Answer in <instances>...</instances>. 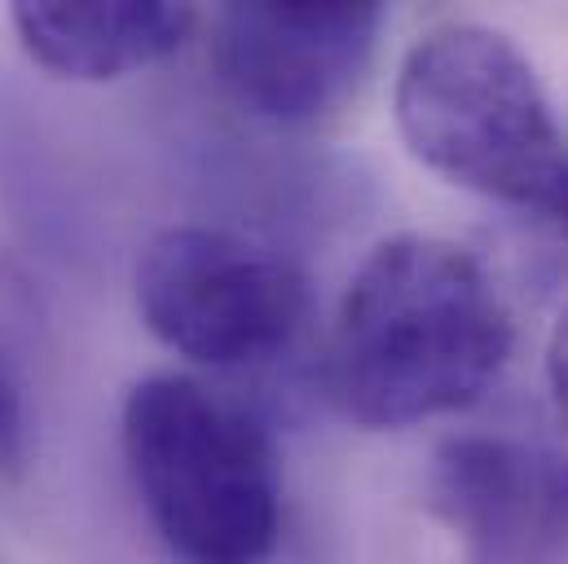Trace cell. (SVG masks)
Here are the masks:
<instances>
[{"mask_svg":"<svg viewBox=\"0 0 568 564\" xmlns=\"http://www.w3.org/2000/svg\"><path fill=\"white\" fill-rule=\"evenodd\" d=\"M551 234V261H556V270H565V279H568V212H565V221L556 225V230H547Z\"/></svg>","mask_w":568,"mask_h":564,"instance_id":"30bf717a","label":"cell"},{"mask_svg":"<svg viewBox=\"0 0 568 564\" xmlns=\"http://www.w3.org/2000/svg\"><path fill=\"white\" fill-rule=\"evenodd\" d=\"M379 31V4H225L212 18V67L247 115L313 129L357 93Z\"/></svg>","mask_w":568,"mask_h":564,"instance_id":"5b68a950","label":"cell"},{"mask_svg":"<svg viewBox=\"0 0 568 564\" xmlns=\"http://www.w3.org/2000/svg\"><path fill=\"white\" fill-rule=\"evenodd\" d=\"M547 384H551V397L568 423V304L560 309L551 340H547Z\"/></svg>","mask_w":568,"mask_h":564,"instance_id":"9c48e42d","label":"cell"},{"mask_svg":"<svg viewBox=\"0 0 568 564\" xmlns=\"http://www.w3.org/2000/svg\"><path fill=\"white\" fill-rule=\"evenodd\" d=\"M145 331L212 371L261 366L291 349L308 313L304 274L278 248L230 225H168L138 256Z\"/></svg>","mask_w":568,"mask_h":564,"instance_id":"277c9868","label":"cell"},{"mask_svg":"<svg viewBox=\"0 0 568 564\" xmlns=\"http://www.w3.org/2000/svg\"><path fill=\"white\" fill-rule=\"evenodd\" d=\"M424 503L467 564H568V454L547 441L507 432L440 441Z\"/></svg>","mask_w":568,"mask_h":564,"instance_id":"8992f818","label":"cell"},{"mask_svg":"<svg viewBox=\"0 0 568 564\" xmlns=\"http://www.w3.org/2000/svg\"><path fill=\"white\" fill-rule=\"evenodd\" d=\"M199 13L194 4H163V0H124V4H13L9 27L27 58L58 80L75 84H106L145 71L176 53Z\"/></svg>","mask_w":568,"mask_h":564,"instance_id":"52a82bcc","label":"cell"},{"mask_svg":"<svg viewBox=\"0 0 568 564\" xmlns=\"http://www.w3.org/2000/svg\"><path fill=\"white\" fill-rule=\"evenodd\" d=\"M406 150L427 172L556 230L568 212V145L534 62L485 22L419 36L393 84Z\"/></svg>","mask_w":568,"mask_h":564,"instance_id":"7a4b0ae2","label":"cell"},{"mask_svg":"<svg viewBox=\"0 0 568 564\" xmlns=\"http://www.w3.org/2000/svg\"><path fill=\"white\" fill-rule=\"evenodd\" d=\"M124 467L176 564H265L283 534V463L270 427L194 375L159 371L120 411Z\"/></svg>","mask_w":568,"mask_h":564,"instance_id":"3957f363","label":"cell"},{"mask_svg":"<svg viewBox=\"0 0 568 564\" xmlns=\"http://www.w3.org/2000/svg\"><path fill=\"white\" fill-rule=\"evenodd\" d=\"M27 459V397L13 362L0 349V476L18 472Z\"/></svg>","mask_w":568,"mask_h":564,"instance_id":"ba28073f","label":"cell"},{"mask_svg":"<svg viewBox=\"0 0 568 564\" xmlns=\"http://www.w3.org/2000/svg\"><path fill=\"white\" fill-rule=\"evenodd\" d=\"M511 344V309L467 248L436 234H393L339 295L326 393L362 427H410L480 402Z\"/></svg>","mask_w":568,"mask_h":564,"instance_id":"6da1fadb","label":"cell"}]
</instances>
